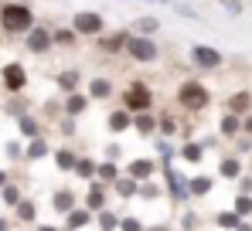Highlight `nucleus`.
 <instances>
[{
	"instance_id": "nucleus-1",
	"label": "nucleus",
	"mask_w": 252,
	"mask_h": 231,
	"mask_svg": "<svg viewBox=\"0 0 252 231\" xmlns=\"http://www.w3.org/2000/svg\"><path fill=\"white\" fill-rule=\"evenodd\" d=\"M177 106H181L184 113H191V116L205 113V109L211 106L208 85H205V82H198V78H184V82L177 85Z\"/></svg>"
},
{
	"instance_id": "nucleus-2",
	"label": "nucleus",
	"mask_w": 252,
	"mask_h": 231,
	"mask_svg": "<svg viewBox=\"0 0 252 231\" xmlns=\"http://www.w3.org/2000/svg\"><path fill=\"white\" fill-rule=\"evenodd\" d=\"M123 109L129 116H140V113H154V92H150V85L147 82H140V78H133L129 85H126L123 92Z\"/></svg>"
},
{
	"instance_id": "nucleus-3",
	"label": "nucleus",
	"mask_w": 252,
	"mask_h": 231,
	"mask_svg": "<svg viewBox=\"0 0 252 231\" xmlns=\"http://www.w3.org/2000/svg\"><path fill=\"white\" fill-rule=\"evenodd\" d=\"M0 28L10 31V34L31 31V28H34V14H31L24 3H3V7H0Z\"/></svg>"
},
{
	"instance_id": "nucleus-4",
	"label": "nucleus",
	"mask_w": 252,
	"mask_h": 231,
	"mask_svg": "<svg viewBox=\"0 0 252 231\" xmlns=\"http://www.w3.org/2000/svg\"><path fill=\"white\" fill-rule=\"evenodd\" d=\"M102 17L95 14V10H79L75 17H72V31L75 34H82V38H102Z\"/></svg>"
},
{
	"instance_id": "nucleus-5",
	"label": "nucleus",
	"mask_w": 252,
	"mask_h": 231,
	"mask_svg": "<svg viewBox=\"0 0 252 231\" xmlns=\"http://www.w3.org/2000/svg\"><path fill=\"white\" fill-rule=\"evenodd\" d=\"M191 65L211 72V68H221V65H225V55H221L218 48H211V44H194V48H191Z\"/></svg>"
},
{
	"instance_id": "nucleus-6",
	"label": "nucleus",
	"mask_w": 252,
	"mask_h": 231,
	"mask_svg": "<svg viewBox=\"0 0 252 231\" xmlns=\"http://www.w3.org/2000/svg\"><path fill=\"white\" fill-rule=\"evenodd\" d=\"M126 55L133 58V61H154L160 51H157V44L150 38H140V34H129V41H126Z\"/></svg>"
},
{
	"instance_id": "nucleus-7",
	"label": "nucleus",
	"mask_w": 252,
	"mask_h": 231,
	"mask_svg": "<svg viewBox=\"0 0 252 231\" xmlns=\"http://www.w3.org/2000/svg\"><path fill=\"white\" fill-rule=\"evenodd\" d=\"M164 170V184H167V194H170V201L174 204H184L188 197H191V187H188V180L174 170V167H160Z\"/></svg>"
},
{
	"instance_id": "nucleus-8",
	"label": "nucleus",
	"mask_w": 252,
	"mask_h": 231,
	"mask_svg": "<svg viewBox=\"0 0 252 231\" xmlns=\"http://www.w3.org/2000/svg\"><path fill=\"white\" fill-rule=\"evenodd\" d=\"M157 167H160L157 160H150V156H136V160H129V163H126V177H133V180L147 184V180L154 177V170H157Z\"/></svg>"
},
{
	"instance_id": "nucleus-9",
	"label": "nucleus",
	"mask_w": 252,
	"mask_h": 231,
	"mask_svg": "<svg viewBox=\"0 0 252 231\" xmlns=\"http://www.w3.org/2000/svg\"><path fill=\"white\" fill-rule=\"evenodd\" d=\"M3 88L7 92H24V85H28V72H24V65H17V61H10V65H3Z\"/></svg>"
},
{
	"instance_id": "nucleus-10",
	"label": "nucleus",
	"mask_w": 252,
	"mask_h": 231,
	"mask_svg": "<svg viewBox=\"0 0 252 231\" xmlns=\"http://www.w3.org/2000/svg\"><path fill=\"white\" fill-rule=\"evenodd\" d=\"M225 113L239 116V119H246L252 113V92L249 88H242V92H232L228 99H225Z\"/></svg>"
},
{
	"instance_id": "nucleus-11",
	"label": "nucleus",
	"mask_w": 252,
	"mask_h": 231,
	"mask_svg": "<svg viewBox=\"0 0 252 231\" xmlns=\"http://www.w3.org/2000/svg\"><path fill=\"white\" fill-rule=\"evenodd\" d=\"M106 194H109V187H106L102 180H92V184H89V191H85V207H89L92 214L106 211Z\"/></svg>"
},
{
	"instance_id": "nucleus-12",
	"label": "nucleus",
	"mask_w": 252,
	"mask_h": 231,
	"mask_svg": "<svg viewBox=\"0 0 252 231\" xmlns=\"http://www.w3.org/2000/svg\"><path fill=\"white\" fill-rule=\"evenodd\" d=\"M51 44H55V34H51L48 28H31V31H28V48H31L34 55H44Z\"/></svg>"
},
{
	"instance_id": "nucleus-13",
	"label": "nucleus",
	"mask_w": 252,
	"mask_h": 231,
	"mask_svg": "<svg viewBox=\"0 0 252 231\" xmlns=\"http://www.w3.org/2000/svg\"><path fill=\"white\" fill-rule=\"evenodd\" d=\"M51 207L58 211V214H72L79 204H75V191H68V187H62V191L51 194Z\"/></svg>"
},
{
	"instance_id": "nucleus-14",
	"label": "nucleus",
	"mask_w": 252,
	"mask_h": 231,
	"mask_svg": "<svg viewBox=\"0 0 252 231\" xmlns=\"http://www.w3.org/2000/svg\"><path fill=\"white\" fill-rule=\"evenodd\" d=\"M89 102H92V99H89L85 92H75V95H68V99H65V106H62V109H65V116H72V119H75V116L89 113Z\"/></svg>"
},
{
	"instance_id": "nucleus-15",
	"label": "nucleus",
	"mask_w": 252,
	"mask_h": 231,
	"mask_svg": "<svg viewBox=\"0 0 252 231\" xmlns=\"http://www.w3.org/2000/svg\"><path fill=\"white\" fill-rule=\"evenodd\" d=\"M126 41H129V31H116V34H102V38H99V48H102L106 55H116L120 48L126 51Z\"/></svg>"
},
{
	"instance_id": "nucleus-16",
	"label": "nucleus",
	"mask_w": 252,
	"mask_h": 231,
	"mask_svg": "<svg viewBox=\"0 0 252 231\" xmlns=\"http://www.w3.org/2000/svg\"><path fill=\"white\" fill-rule=\"evenodd\" d=\"M218 133L228 136V140H239V136H242V119L232 116V113H225L221 119H218Z\"/></svg>"
},
{
	"instance_id": "nucleus-17",
	"label": "nucleus",
	"mask_w": 252,
	"mask_h": 231,
	"mask_svg": "<svg viewBox=\"0 0 252 231\" xmlns=\"http://www.w3.org/2000/svg\"><path fill=\"white\" fill-rule=\"evenodd\" d=\"M218 173H221L225 180H239L246 170H242V160H239V156H225V160H218Z\"/></svg>"
},
{
	"instance_id": "nucleus-18",
	"label": "nucleus",
	"mask_w": 252,
	"mask_h": 231,
	"mask_svg": "<svg viewBox=\"0 0 252 231\" xmlns=\"http://www.w3.org/2000/svg\"><path fill=\"white\" fill-rule=\"evenodd\" d=\"M133 129H136L140 136H157V116H154V113L133 116Z\"/></svg>"
},
{
	"instance_id": "nucleus-19",
	"label": "nucleus",
	"mask_w": 252,
	"mask_h": 231,
	"mask_svg": "<svg viewBox=\"0 0 252 231\" xmlns=\"http://www.w3.org/2000/svg\"><path fill=\"white\" fill-rule=\"evenodd\" d=\"M72 173L82 177V180H95V177H99V160H92V156H79V163H75Z\"/></svg>"
},
{
	"instance_id": "nucleus-20",
	"label": "nucleus",
	"mask_w": 252,
	"mask_h": 231,
	"mask_svg": "<svg viewBox=\"0 0 252 231\" xmlns=\"http://www.w3.org/2000/svg\"><path fill=\"white\" fill-rule=\"evenodd\" d=\"M89 99H113V82L106 75L92 78V82H89Z\"/></svg>"
},
{
	"instance_id": "nucleus-21",
	"label": "nucleus",
	"mask_w": 252,
	"mask_h": 231,
	"mask_svg": "<svg viewBox=\"0 0 252 231\" xmlns=\"http://www.w3.org/2000/svg\"><path fill=\"white\" fill-rule=\"evenodd\" d=\"M89 221H95L89 207H75L72 214H65V228H68V231H79V228H85Z\"/></svg>"
},
{
	"instance_id": "nucleus-22",
	"label": "nucleus",
	"mask_w": 252,
	"mask_h": 231,
	"mask_svg": "<svg viewBox=\"0 0 252 231\" xmlns=\"http://www.w3.org/2000/svg\"><path fill=\"white\" fill-rule=\"evenodd\" d=\"M188 187H191V197H208L211 187H215V177L198 173V177H191V180H188Z\"/></svg>"
},
{
	"instance_id": "nucleus-23",
	"label": "nucleus",
	"mask_w": 252,
	"mask_h": 231,
	"mask_svg": "<svg viewBox=\"0 0 252 231\" xmlns=\"http://www.w3.org/2000/svg\"><path fill=\"white\" fill-rule=\"evenodd\" d=\"M109 129H113V133H126V129H133V116L126 113L123 106L113 109V113H109Z\"/></svg>"
},
{
	"instance_id": "nucleus-24",
	"label": "nucleus",
	"mask_w": 252,
	"mask_h": 231,
	"mask_svg": "<svg viewBox=\"0 0 252 231\" xmlns=\"http://www.w3.org/2000/svg\"><path fill=\"white\" fill-rule=\"evenodd\" d=\"M120 177H123V173H120V167H116L113 160H99V177H95V180H102L106 187H113Z\"/></svg>"
},
{
	"instance_id": "nucleus-25",
	"label": "nucleus",
	"mask_w": 252,
	"mask_h": 231,
	"mask_svg": "<svg viewBox=\"0 0 252 231\" xmlns=\"http://www.w3.org/2000/svg\"><path fill=\"white\" fill-rule=\"evenodd\" d=\"M55 82H58V88H62V92L75 95V92H79V82H82V75H79L75 68H68V72H58V78H55Z\"/></svg>"
},
{
	"instance_id": "nucleus-26",
	"label": "nucleus",
	"mask_w": 252,
	"mask_h": 231,
	"mask_svg": "<svg viewBox=\"0 0 252 231\" xmlns=\"http://www.w3.org/2000/svg\"><path fill=\"white\" fill-rule=\"evenodd\" d=\"M157 31H160V21L157 17H136L133 21V34H140V38H150Z\"/></svg>"
},
{
	"instance_id": "nucleus-27",
	"label": "nucleus",
	"mask_w": 252,
	"mask_h": 231,
	"mask_svg": "<svg viewBox=\"0 0 252 231\" xmlns=\"http://www.w3.org/2000/svg\"><path fill=\"white\" fill-rule=\"evenodd\" d=\"M181 160H184V163H201V160H205V143L188 140V143L181 146Z\"/></svg>"
},
{
	"instance_id": "nucleus-28",
	"label": "nucleus",
	"mask_w": 252,
	"mask_h": 231,
	"mask_svg": "<svg viewBox=\"0 0 252 231\" xmlns=\"http://www.w3.org/2000/svg\"><path fill=\"white\" fill-rule=\"evenodd\" d=\"M113 191L120 194L123 201H129V197H136V194H140V180H133V177H120V180L113 184Z\"/></svg>"
},
{
	"instance_id": "nucleus-29",
	"label": "nucleus",
	"mask_w": 252,
	"mask_h": 231,
	"mask_svg": "<svg viewBox=\"0 0 252 231\" xmlns=\"http://www.w3.org/2000/svg\"><path fill=\"white\" fill-rule=\"evenodd\" d=\"M95 221H99V231H120V221H123V218H120L116 211H109V207H106V211H99V214H95Z\"/></svg>"
},
{
	"instance_id": "nucleus-30",
	"label": "nucleus",
	"mask_w": 252,
	"mask_h": 231,
	"mask_svg": "<svg viewBox=\"0 0 252 231\" xmlns=\"http://www.w3.org/2000/svg\"><path fill=\"white\" fill-rule=\"evenodd\" d=\"M215 225H218V228H225V231H235L239 225H242V218L228 207V211H218V214H215Z\"/></svg>"
},
{
	"instance_id": "nucleus-31",
	"label": "nucleus",
	"mask_w": 252,
	"mask_h": 231,
	"mask_svg": "<svg viewBox=\"0 0 252 231\" xmlns=\"http://www.w3.org/2000/svg\"><path fill=\"white\" fill-rule=\"evenodd\" d=\"M48 153H51V150H48V140H44V136L31 140V143H28V150H24L28 160H41V156H48Z\"/></svg>"
},
{
	"instance_id": "nucleus-32",
	"label": "nucleus",
	"mask_w": 252,
	"mask_h": 231,
	"mask_svg": "<svg viewBox=\"0 0 252 231\" xmlns=\"http://www.w3.org/2000/svg\"><path fill=\"white\" fill-rule=\"evenodd\" d=\"M75 163H79V156L72 153L68 146H62V150L55 153V167H58V170H75Z\"/></svg>"
},
{
	"instance_id": "nucleus-33",
	"label": "nucleus",
	"mask_w": 252,
	"mask_h": 231,
	"mask_svg": "<svg viewBox=\"0 0 252 231\" xmlns=\"http://www.w3.org/2000/svg\"><path fill=\"white\" fill-rule=\"evenodd\" d=\"M232 211L246 221V218H252V194H235V204H232Z\"/></svg>"
},
{
	"instance_id": "nucleus-34",
	"label": "nucleus",
	"mask_w": 252,
	"mask_h": 231,
	"mask_svg": "<svg viewBox=\"0 0 252 231\" xmlns=\"http://www.w3.org/2000/svg\"><path fill=\"white\" fill-rule=\"evenodd\" d=\"M17 126H21V133H24L28 140H38V136H41V126H38V119H31V116H21Z\"/></svg>"
},
{
	"instance_id": "nucleus-35",
	"label": "nucleus",
	"mask_w": 252,
	"mask_h": 231,
	"mask_svg": "<svg viewBox=\"0 0 252 231\" xmlns=\"http://www.w3.org/2000/svg\"><path fill=\"white\" fill-rule=\"evenodd\" d=\"M0 197H3V204H7V207H17V204L24 201V197H21V187H14V184H7V187L0 191Z\"/></svg>"
},
{
	"instance_id": "nucleus-36",
	"label": "nucleus",
	"mask_w": 252,
	"mask_h": 231,
	"mask_svg": "<svg viewBox=\"0 0 252 231\" xmlns=\"http://www.w3.org/2000/svg\"><path fill=\"white\" fill-rule=\"evenodd\" d=\"M34 218H38L34 201H21V204H17V221H34Z\"/></svg>"
},
{
	"instance_id": "nucleus-37",
	"label": "nucleus",
	"mask_w": 252,
	"mask_h": 231,
	"mask_svg": "<svg viewBox=\"0 0 252 231\" xmlns=\"http://www.w3.org/2000/svg\"><path fill=\"white\" fill-rule=\"evenodd\" d=\"M157 133H164V136H174V133H177V119H174V116H157Z\"/></svg>"
},
{
	"instance_id": "nucleus-38",
	"label": "nucleus",
	"mask_w": 252,
	"mask_h": 231,
	"mask_svg": "<svg viewBox=\"0 0 252 231\" xmlns=\"http://www.w3.org/2000/svg\"><path fill=\"white\" fill-rule=\"evenodd\" d=\"M157 153H160V167H170V160H174V146H170L167 140H160V136H157Z\"/></svg>"
},
{
	"instance_id": "nucleus-39",
	"label": "nucleus",
	"mask_w": 252,
	"mask_h": 231,
	"mask_svg": "<svg viewBox=\"0 0 252 231\" xmlns=\"http://www.w3.org/2000/svg\"><path fill=\"white\" fill-rule=\"evenodd\" d=\"M140 197H143V201H157V197H160V187H157L154 180H147V184H140Z\"/></svg>"
},
{
	"instance_id": "nucleus-40",
	"label": "nucleus",
	"mask_w": 252,
	"mask_h": 231,
	"mask_svg": "<svg viewBox=\"0 0 252 231\" xmlns=\"http://www.w3.org/2000/svg\"><path fill=\"white\" fill-rule=\"evenodd\" d=\"M120 231H147V228H143L140 218H123V221H120Z\"/></svg>"
},
{
	"instance_id": "nucleus-41",
	"label": "nucleus",
	"mask_w": 252,
	"mask_h": 231,
	"mask_svg": "<svg viewBox=\"0 0 252 231\" xmlns=\"http://www.w3.org/2000/svg\"><path fill=\"white\" fill-rule=\"evenodd\" d=\"M181 231H198V214H194V211H188V214L181 218Z\"/></svg>"
},
{
	"instance_id": "nucleus-42",
	"label": "nucleus",
	"mask_w": 252,
	"mask_h": 231,
	"mask_svg": "<svg viewBox=\"0 0 252 231\" xmlns=\"http://www.w3.org/2000/svg\"><path fill=\"white\" fill-rule=\"evenodd\" d=\"M249 150H252V136H239V140H235V156L249 153Z\"/></svg>"
},
{
	"instance_id": "nucleus-43",
	"label": "nucleus",
	"mask_w": 252,
	"mask_h": 231,
	"mask_svg": "<svg viewBox=\"0 0 252 231\" xmlns=\"http://www.w3.org/2000/svg\"><path fill=\"white\" fill-rule=\"evenodd\" d=\"M75 41V31H55V44H72Z\"/></svg>"
},
{
	"instance_id": "nucleus-44",
	"label": "nucleus",
	"mask_w": 252,
	"mask_h": 231,
	"mask_svg": "<svg viewBox=\"0 0 252 231\" xmlns=\"http://www.w3.org/2000/svg\"><path fill=\"white\" fill-rule=\"evenodd\" d=\"M239 194H252V173H242L239 177Z\"/></svg>"
},
{
	"instance_id": "nucleus-45",
	"label": "nucleus",
	"mask_w": 252,
	"mask_h": 231,
	"mask_svg": "<svg viewBox=\"0 0 252 231\" xmlns=\"http://www.w3.org/2000/svg\"><path fill=\"white\" fill-rule=\"evenodd\" d=\"M120 156H123L120 143H109V146H106V160H120Z\"/></svg>"
},
{
	"instance_id": "nucleus-46",
	"label": "nucleus",
	"mask_w": 252,
	"mask_h": 231,
	"mask_svg": "<svg viewBox=\"0 0 252 231\" xmlns=\"http://www.w3.org/2000/svg\"><path fill=\"white\" fill-rule=\"evenodd\" d=\"M242 136H252V113L242 119Z\"/></svg>"
},
{
	"instance_id": "nucleus-47",
	"label": "nucleus",
	"mask_w": 252,
	"mask_h": 231,
	"mask_svg": "<svg viewBox=\"0 0 252 231\" xmlns=\"http://www.w3.org/2000/svg\"><path fill=\"white\" fill-rule=\"evenodd\" d=\"M7 156L17 160V156H21V146H17V143H7Z\"/></svg>"
},
{
	"instance_id": "nucleus-48",
	"label": "nucleus",
	"mask_w": 252,
	"mask_h": 231,
	"mask_svg": "<svg viewBox=\"0 0 252 231\" xmlns=\"http://www.w3.org/2000/svg\"><path fill=\"white\" fill-rule=\"evenodd\" d=\"M235 231H252V221H242V225H239Z\"/></svg>"
},
{
	"instance_id": "nucleus-49",
	"label": "nucleus",
	"mask_w": 252,
	"mask_h": 231,
	"mask_svg": "<svg viewBox=\"0 0 252 231\" xmlns=\"http://www.w3.org/2000/svg\"><path fill=\"white\" fill-rule=\"evenodd\" d=\"M3 187H7V173L0 170V191H3Z\"/></svg>"
},
{
	"instance_id": "nucleus-50",
	"label": "nucleus",
	"mask_w": 252,
	"mask_h": 231,
	"mask_svg": "<svg viewBox=\"0 0 252 231\" xmlns=\"http://www.w3.org/2000/svg\"><path fill=\"white\" fill-rule=\"evenodd\" d=\"M38 231H58L55 225H38Z\"/></svg>"
},
{
	"instance_id": "nucleus-51",
	"label": "nucleus",
	"mask_w": 252,
	"mask_h": 231,
	"mask_svg": "<svg viewBox=\"0 0 252 231\" xmlns=\"http://www.w3.org/2000/svg\"><path fill=\"white\" fill-rule=\"evenodd\" d=\"M10 228V221H7V218H0V231H7Z\"/></svg>"
},
{
	"instance_id": "nucleus-52",
	"label": "nucleus",
	"mask_w": 252,
	"mask_h": 231,
	"mask_svg": "<svg viewBox=\"0 0 252 231\" xmlns=\"http://www.w3.org/2000/svg\"><path fill=\"white\" fill-rule=\"evenodd\" d=\"M147 231H167V225H154V228H147Z\"/></svg>"
},
{
	"instance_id": "nucleus-53",
	"label": "nucleus",
	"mask_w": 252,
	"mask_h": 231,
	"mask_svg": "<svg viewBox=\"0 0 252 231\" xmlns=\"http://www.w3.org/2000/svg\"><path fill=\"white\" fill-rule=\"evenodd\" d=\"M150 3H170V0H150Z\"/></svg>"
}]
</instances>
